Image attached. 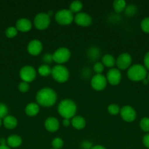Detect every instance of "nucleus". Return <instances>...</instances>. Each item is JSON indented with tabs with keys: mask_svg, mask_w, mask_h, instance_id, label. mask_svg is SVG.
Listing matches in <instances>:
<instances>
[{
	"mask_svg": "<svg viewBox=\"0 0 149 149\" xmlns=\"http://www.w3.org/2000/svg\"><path fill=\"white\" fill-rule=\"evenodd\" d=\"M93 69L94 72L97 74H102L103 72L104 69H105V66L102 62H96L93 66Z\"/></svg>",
	"mask_w": 149,
	"mask_h": 149,
	"instance_id": "31",
	"label": "nucleus"
},
{
	"mask_svg": "<svg viewBox=\"0 0 149 149\" xmlns=\"http://www.w3.org/2000/svg\"><path fill=\"white\" fill-rule=\"evenodd\" d=\"M83 8V3L79 0H74L72 1L70 5V9L69 10L74 14V13H78L81 11Z\"/></svg>",
	"mask_w": 149,
	"mask_h": 149,
	"instance_id": "23",
	"label": "nucleus"
},
{
	"mask_svg": "<svg viewBox=\"0 0 149 149\" xmlns=\"http://www.w3.org/2000/svg\"><path fill=\"white\" fill-rule=\"evenodd\" d=\"M57 94L50 87H43L38 90L36 94L37 103L43 107H51L56 103Z\"/></svg>",
	"mask_w": 149,
	"mask_h": 149,
	"instance_id": "1",
	"label": "nucleus"
},
{
	"mask_svg": "<svg viewBox=\"0 0 149 149\" xmlns=\"http://www.w3.org/2000/svg\"><path fill=\"white\" fill-rule=\"evenodd\" d=\"M124 12H125L127 15L131 17V16L134 15L136 14V13H137V7L134 5H133V4H129L128 6L127 5V7H126Z\"/></svg>",
	"mask_w": 149,
	"mask_h": 149,
	"instance_id": "29",
	"label": "nucleus"
},
{
	"mask_svg": "<svg viewBox=\"0 0 149 149\" xmlns=\"http://www.w3.org/2000/svg\"><path fill=\"white\" fill-rule=\"evenodd\" d=\"M77 105L71 99L66 98L61 100L58 106V112L64 119H71L75 116Z\"/></svg>",
	"mask_w": 149,
	"mask_h": 149,
	"instance_id": "2",
	"label": "nucleus"
},
{
	"mask_svg": "<svg viewBox=\"0 0 149 149\" xmlns=\"http://www.w3.org/2000/svg\"><path fill=\"white\" fill-rule=\"evenodd\" d=\"M8 113V108L4 103H0V119H4L7 116Z\"/></svg>",
	"mask_w": 149,
	"mask_h": 149,
	"instance_id": "33",
	"label": "nucleus"
},
{
	"mask_svg": "<svg viewBox=\"0 0 149 149\" xmlns=\"http://www.w3.org/2000/svg\"><path fill=\"white\" fill-rule=\"evenodd\" d=\"M71 125L74 129L83 130L86 125V121L83 116H74L72 119H71Z\"/></svg>",
	"mask_w": 149,
	"mask_h": 149,
	"instance_id": "17",
	"label": "nucleus"
},
{
	"mask_svg": "<svg viewBox=\"0 0 149 149\" xmlns=\"http://www.w3.org/2000/svg\"><path fill=\"white\" fill-rule=\"evenodd\" d=\"M15 28L18 31L28 32L32 29V23L28 18L22 17L17 20L15 23Z\"/></svg>",
	"mask_w": 149,
	"mask_h": 149,
	"instance_id": "15",
	"label": "nucleus"
},
{
	"mask_svg": "<svg viewBox=\"0 0 149 149\" xmlns=\"http://www.w3.org/2000/svg\"><path fill=\"white\" fill-rule=\"evenodd\" d=\"M6 143H7V140H5L4 138H1L0 139V145L1 146L6 145Z\"/></svg>",
	"mask_w": 149,
	"mask_h": 149,
	"instance_id": "41",
	"label": "nucleus"
},
{
	"mask_svg": "<svg viewBox=\"0 0 149 149\" xmlns=\"http://www.w3.org/2000/svg\"><path fill=\"white\" fill-rule=\"evenodd\" d=\"M141 29L145 33H149V17H146L142 20L140 23Z\"/></svg>",
	"mask_w": 149,
	"mask_h": 149,
	"instance_id": "30",
	"label": "nucleus"
},
{
	"mask_svg": "<svg viewBox=\"0 0 149 149\" xmlns=\"http://www.w3.org/2000/svg\"><path fill=\"white\" fill-rule=\"evenodd\" d=\"M0 149H10V147L8 146H1L0 145Z\"/></svg>",
	"mask_w": 149,
	"mask_h": 149,
	"instance_id": "42",
	"label": "nucleus"
},
{
	"mask_svg": "<svg viewBox=\"0 0 149 149\" xmlns=\"http://www.w3.org/2000/svg\"><path fill=\"white\" fill-rule=\"evenodd\" d=\"M51 149H54V148H51Z\"/></svg>",
	"mask_w": 149,
	"mask_h": 149,
	"instance_id": "45",
	"label": "nucleus"
},
{
	"mask_svg": "<svg viewBox=\"0 0 149 149\" xmlns=\"http://www.w3.org/2000/svg\"><path fill=\"white\" fill-rule=\"evenodd\" d=\"M3 125L7 129L13 130L17 127L18 125V120L15 116L7 115L6 117L4 118L3 120Z\"/></svg>",
	"mask_w": 149,
	"mask_h": 149,
	"instance_id": "19",
	"label": "nucleus"
},
{
	"mask_svg": "<svg viewBox=\"0 0 149 149\" xmlns=\"http://www.w3.org/2000/svg\"><path fill=\"white\" fill-rule=\"evenodd\" d=\"M53 148L54 149H61L64 146V141L59 137H56V138H53L51 143Z\"/></svg>",
	"mask_w": 149,
	"mask_h": 149,
	"instance_id": "26",
	"label": "nucleus"
},
{
	"mask_svg": "<svg viewBox=\"0 0 149 149\" xmlns=\"http://www.w3.org/2000/svg\"><path fill=\"white\" fill-rule=\"evenodd\" d=\"M115 62L116 61L115 58L110 54H106L102 58V63L103 64L104 66L108 67V68H112L115 65Z\"/></svg>",
	"mask_w": 149,
	"mask_h": 149,
	"instance_id": "21",
	"label": "nucleus"
},
{
	"mask_svg": "<svg viewBox=\"0 0 149 149\" xmlns=\"http://www.w3.org/2000/svg\"><path fill=\"white\" fill-rule=\"evenodd\" d=\"M7 144L10 148H18L22 144V139L18 135H10L7 138Z\"/></svg>",
	"mask_w": 149,
	"mask_h": 149,
	"instance_id": "20",
	"label": "nucleus"
},
{
	"mask_svg": "<svg viewBox=\"0 0 149 149\" xmlns=\"http://www.w3.org/2000/svg\"><path fill=\"white\" fill-rule=\"evenodd\" d=\"M121 78L122 76H121V71L118 68H112L108 70L107 72V81L111 85H117L119 84L121 81Z\"/></svg>",
	"mask_w": 149,
	"mask_h": 149,
	"instance_id": "11",
	"label": "nucleus"
},
{
	"mask_svg": "<svg viewBox=\"0 0 149 149\" xmlns=\"http://www.w3.org/2000/svg\"><path fill=\"white\" fill-rule=\"evenodd\" d=\"M91 149H107V148L102 145H96V146H93Z\"/></svg>",
	"mask_w": 149,
	"mask_h": 149,
	"instance_id": "40",
	"label": "nucleus"
},
{
	"mask_svg": "<svg viewBox=\"0 0 149 149\" xmlns=\"http://www.w3.org/2000/svg\"><path fill=\"white\" fill-rule=\"evenodd\" d=\"M42 61H43L44 64H47V65H49L50 63L53 62V56L52 55L49 53H47L45 55H43L42 57Z\"/></svg>",
	"mask_w": 149,
	"mask_h": 149,
	"instance_id": "35",
	"label": "nucleus"
},
{
	"mask_svg": "<svg viewBox=\"0 0 149 149\" xmlns=\"http://www.w3.org/2000/svg\"><path fill=\"white\" fill-rule=\"evenodd\" d=\"M43 46L39 39H32L27 45V51L30 55L37 56L42 52Z\"/></svg>",
	"mask_w": 149,
	"mask_h": 149,
	"instance_id": "14",
	"label": "nucleus"
},
{
	"mask_svg": "<svg viewBox=\"0 0 149 149\" xmlns=\"http://www.w3.org/2000/svg\"><path fill=\"white\" fill-rule=\"evenodd\" d=\"M74 21L78 26H82V27H86L91 24L92 17L88 13L80 12L74 15Z\"/></svg>",
	"mask_w": 149,
	"mask_h": 149,
	"instance_id": "13",
	"label": "nucleus"
},
{
	"mask_svg": "<svg viewBox=\"0 0 149 149\" xmlns=\"http://www.w3.org/2000/svg\"><path fill=\"white\" fill-rule=\"evenodd\" d=\"M1 124H2V122H1V119H0V127L1 126Z\"/></svg>",
	"mask_w": 149,
	"mask_h": 149,
	"instance_id": "43",
	"label": "nucleus"
},
{
	"mask_svg": "<svg viewBox=\"0 0 149 149\" xmlns=\"http://www.w3.org/2000/svg\"><path fill=\"white\" fill-rule=\"evenodd\" d=\"M143 145L146 147V148H149V133L145 134L143 138Z\"/></svg>",
	"mask_w": 149,
	"mask_h": 149,
	"instance_id": "38",
	"label": "nucleus"
},
{
	"mask_svg": "<svg viewBox=\"0 0 149 149\" xmlns=\"http://www.w3.org/2000/svg\"><path fill=\"white\" fill-rule=\"evenodd\" d=\"M127 76L133 81H143L147 77V69L140 64H134L128 68Z\"/></svg>",
	"mask_w": 149,
	"mask_h": 149,
	"instance_id": "3",
	"label": "nucleus"
},
{
	"mask_svg": "<svg viewBox=\"0 0 149 149\" xmlns=\"http://www.w3.org/2000/svg\"><path fill=\"white\" fill-rule=\"evenodd\" d=\"M51 76L57 82L64 83L69 79L70 72L67 67L64 66V65L57 64L52 68Z\"/></svg>",
	"mask_w": 149,
	"mask_h": 149,
	"instance_id": "4",
	"label": "nucleus"
},
{
	"mask_svg": "<svg viewBox=\"0 0 149 149\" xmlns=\"http://www.w3.org/2000/svg\"><path fill=\"white\" fill-rule=\"evenodd\" d=\"M38 73L42 77H48L51 75V71H52V68H51L49 65L47 64H42L37 69Z\"/></svg>",
	"mask_w": 149,
	"mask_h": 149,
	"instance_id": "24",
	"label": "nucleus"
},
{
	"mask_svg": "<svg viewBox=\"0 0 149 149\" xmlns=\"http://www.w3.org/2000/svg\"><path fill=\"white\" fill-rule=\"evenodd\" d=\"M144 65L145 68L147 70H149V51L146 52L144 57Z\"/></svg>",
	"mask_w": 149,
	"mask_h": 149,
	"instance_id": "37",
	"label": "nucleus"
},
{
	"mask_svg": "<svg viewBox=\"0 0 149 149\" xmlns=\"http://www.w3.org/2000/svg\"><path fill=\"white\" fill-rule=\"evenodd\" d=\"M112 7L116 13H121L125 10L127 2L124 0H115L112 3Z\"/></svg>",
	"mask_w": 149,
	"mask_h": 149,
	"instance_id": "22",
	"label": "nucleus"
},
{
	"mask_svg": "<svg viewBox=\"0 0 149 149\" xmlns=\"http://www.w3.org/2000/svg\"><path fill=\"white\" fill-rule=\"evenodd\" d=\"M19 76L23 81L27 83L32 82L37 77L36 69L32 65H25L20 68Z\"/></svg>",
	"mask_w": 149,
	"mask_h": 149,
	"instance_id": "8",
	"label": "nucleus"
},
{
	"mask_svg": "<svg viewBox=\"0 0 149 149\" xmlns=\"http://www.w3.org/2000/svg\"><path fill=\"white\" fill-rule=\"evenodd\" d=\"M51 23V16L45 13H39L34 19V25L38 30H45Z\"/></svg>",
	"mask_w": 149,
	"mask_h": 149,
	"instance_id": "7",
	"label": "nucleus"
},
{
	"mask_svg": "<svg viewBox=\"0 0 149 149\" xmlns=\"http://www.w3.org/2000/svg\"><path fill=\"white\" fill-rule=\"evenodd\" d=\"M45 128L51 132H55L59 129L60 124L58 119L53 116L47 118L46 120L45 121Z\"/></svg>",
	"mask_w": 149,
	"mask_h": 149,
	"instance_id": "16",
	"label": "nucleus"
},
{
	"mask_svg": "<svg viewBox=\"0 0 149 149\" xmlns=\"http://www.w3.org/2000/svg\"><path fill=\"white\" fill-rule=\"evenodd\" d=\"M53 61L57 64L62 65L70 60L71 57V52L70 49L64 47H61L54 51L52 55Z\"/></svg>",
	"mask_w": 149,
	"mask_h": 149,
	"instance_id": "6",
	"label": "nucleus"
},
{
	"mask_svg": "<svg viewBox=\"0 0 149 149\" xmlns=\"http://www.w3.org/2000/svg\"><path fill=\"white\" fill-rule=\"evenodd\" d=\"M120 111H121V108L118 104H115V103H112L108 106V111L111 115H117L118 113H120Z\"/></svg>",
	"mask_w": 149,
	"mask_h": 149,
	"instance_id": "25",
	"label": "nucleus"
},
{
	"mask_svg": "<svg viewBox=\"0 0 149 149\" xmlns=\"http://www.w3.org/2000/svg\"><path fill=\"white\" fill-rule=\"evenodd\" d=\"M88 53H89V57L91 58H93V59H96V58H97V56L99 57V49L96 47H91L90 49L88 51Z\"/></svg>",
	"mask_w": 149,
	"mask_h": 149,
	"instance_id": "32",
	"label": "nucleus"
},
{
	"mask_svg": "<svg viewBox=\"0 0 149 149\" xmlns=\"http://www.w3.org/2000/svg\"><path fill=\"white\" fill-rule=\"evenodd\" d=\"M147 77H148V81H149V74H148V76H147Z\"/></svg>",
	"mask_w": 149,
	"mask_h": 149,
	"instance_id": "44",
	"label": "nucleus"
},
{
	"mask_svg": "<svg viewBox=\"0 0 149 149\" xmlns=\"http://www.w3.org/2000/svg\"><path fill=\"white\" fill-rule=\"evenodd\" d=\"M70 125H71V121H70V119H64V120H63V125H64L65 127H67L70 126Z\"/></svg>",
	"mask_w": 149,
	"mask_h": 149,
	"instance_id": "39",
	"label": "nucleus"
},
{
	"mask_svg": "<svg viewBox=\"0 0 149 149\" xmlns=\"http://www.w3.org/2000/svg\"><path fill=\"white\" fill-rule=\"evenodd\" d=\"M39 112V106L37 103H28L25 108V113L29 116H35Z\"/></svg>",
	"mask_w": 149,
	"mask_h": 149,
	"instance_id": "18",
	"label": "nucleus"
},
{
	"mask_svg": "<svg viewBox=\"0 0 149 149\" xmlns=\"http://www.w3.org/2000/svg\"><path fill=\"white\" fill-rule=\"evenodd\" d=\"M120 115L123 120L127 122H133L137 116L135 110L130 106H123L120 111Z\"/></svg>",
	"mask_w": 149,
	"mask_h": 149,
	"instance_id": "12",
	"label": "nucleus"
},
{
	"mask_svg": "<svg viewBox=\"0 0 149 149\" xmlns=\"http://www.w3.org/2000/svg\"><path fill=\"white\" fill-rule=\"evenodd\" d=\"M18 34V30L14 26H10L8 27L5 31V35L8 38H13L16 36Z\"/></svg>",
	"mask_w": 149,
	"mask_h": 149,
	"instance_id": "28",
	"label": "nucleus"
},
{
	"mask_svg": "<svg viewBox=\"0 0 149 149\" xmlns=\"http://www.w3.org/2000/svg\"><path fill=\"white\" fill-rule=\"evenodd\" d=\"M74 14L69 9H61L56 13L55 20L58 24L67 26L74 21Z\"/></svg>",
	"mask_w": 149,
	"mask_h": 149,
	"instance_id": "5",
	"label": "nucleus"
},
{
	"mask_svg": "<svg viewBox=\"0 0 149 149\" xmlns=\"http://www.w3.org/2000/svg\"><path fill=\"white\" fill-rule=\"evenodd\" d=\"M131 61H132V58L131 55L127 52H124L118 55L115 64L118 67V69L126 70L128 69L131 66Z\"/></svg>",
	"mask_w": 149,
	"mask_h": 149,
	"instance_id": "10",
	"label": "nucleus"
},
{
	"mask_svg": "<svg viewBox=\"0 0 149 149\" xmlns=\"http://www.w3.org/2000/svg\"><path fill=\"white\" fill-rule=\"evenodd\" d=\"M81 147L83 149H91L92 148V143L88 141H85L82 143Z\"/></svg>",
	"mask_w": 149,
	"mask_h": 149,
	"instance_id": "36",
	"label": "nucleus"
},
{
	"mask_svg": "<svg viewBox=\"0 0 149 149\" xmlns=\"http://www.w3.org/2000/svg\"><path fill=\"white\" fill-rule=\"evenodd\" d=\"M140 127L143 131L145 132H149V118L144 117L140 120Z\"/></svg>",
	"mask_w": 149,
	"mask_h": 149,
	"instance_id": "27",
	"label": "nucleus"
},
{
	"mask_svg": "<svg viewBox=\"0 0 149 149\" xmlns=\"http://www.w3.org/2000/svg\"><path fill=\"white\" fill-rule=\"evenodd\" d=\"M108 81H107L106 77L103 74H96L91 77V86L93 90L96 91L103 90L106 87Z\"/></svg>",
	"mask_w": 149,
	"mask_h": 149,
	"instance_id": "9",
	"label": "nucleus"
},
{
	"mask_svg": "<svg viewBox=\"0 0 149 149\" xmlns=\"http://www.w3.org/2000/svg\"><path fill=\"white\" fill-rule=\"evenodd\" d=\"M18 90H20V92H21V93H26V92H28L29 90V83L22 81L21 82H20V84H18Z\"/></svg>",
	"mask_w": 149,
	"mask_h": 149,
	"instance_id": "34",
	"label": "nucleus"
}]
</instances>
